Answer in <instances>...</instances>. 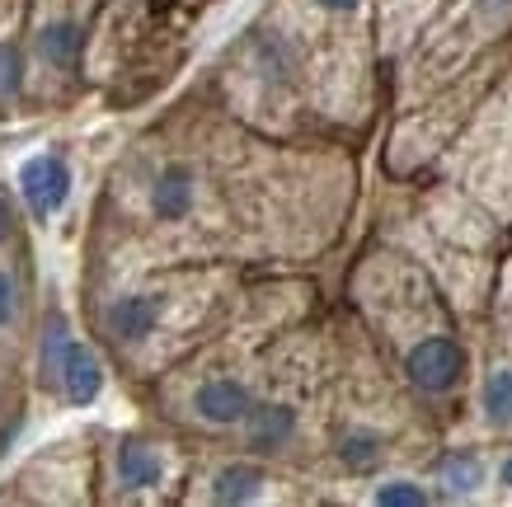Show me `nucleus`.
<instances>
[{"label": "nucleus", "mask_w": 512, "mask_h": 507, "mask_svg": "<svg viewBox=\"0 0 512 507\" xmlns=\"http://www.w3.org/2000/svg\"><path fill=\"white\" fill-rule=\"evenodd\" d=\"M433 498V493L423 489V484H414V479H386V484H376V503L386 507H423Z\"/></svg>", "instance_id": "nucleus-17"}, {"label": "nucleus", "mask_w": 512, "mask_h": 507, "mask_svg": "<svg viewBox=\"0 0 512 507\" xmlns=\"http://www.w3.org/2000/svg\"><path fill=\"white\" fill-rule=\"evenodd\" d=\"M71 324H66V315L57 306H47L43 315V338H38V381H43V390H57V371H62V357L66 348H71Z\"/></svg>", "instance_id": "nucleus-10"}, {"label": "nucleus", "mask_w": 512, "mask_h": 507, "mask_svg": "<svg viewBox=\"0 0 512 507\" xmlns=\"http://www.w3.org/2000/svg\"><path fill=\"white\" fill-rule=\"evenodd\" d=\"M498 479H503V484H508V489H512V456H508V461H503V465H498Z\"/></svg>", "instance_id": "nucleus-20"}, {"label": "nucleus", "mask_w": 512, "mask_h": 507, "mask_svg": "<svg viewBox=\"0 0 512 507\" xmlns=\"http://www.w3.org/2000/svg\"><path fill=\"white\" fill-rule=\"evenodd\" d=\"M437 479H442V489L451 493V498H466V493H475L484 484V461L475 456V451H447L442 461H437Z\"/></svg>", "instance_id": "nucleus-12"}, {"label": "nucleus", "mask_w": 512, "mask_h": 507, "mask_svg": "<svg viewBox=\"0 0 512 507\" xmlns=\"http://www.w3.org/2000/svg\"><path fill=\"white\" fill-rule=\"evenodd\" d=\"M109 465H113V484L123 493H151L165 479V451L151 437H118Z\"/></svg>", "instance_id": "nucleus-4"}, {"label": "nucleus", "mask_w": 512, "mask_h": 507, "mask_svg": "<svg viewBox=\"0 0 512 507\" xmlns=\"http://www.w3.org/2000/svg\"><path fill=\"white\" fill-rule=\"evenodd\" d=\"M57 395H62L71 409H90L99 395H104V362L90 343L71 338V348L62 357V371H57Z\"/></svg>", "instance_id": "nucleus-7"}, {"label": "nucleus", "mask_w": 512, "mask_h": 507, "mask_svg": "<svg viewBox=\"0 0 512 507\" xmlns=\"http://www.w3.org/2000/svg\"><path fill=\"white\" fill-rule=\"evenodd\" d=\"M320 10H329V15H348V10H357L362 0H315Z\"/></svg>", "instance_id": "nucleus-19"}, {"label": "nucleus", "mask_w": 512, "mask_h": 507, "mask_svg": "<svg viewBox=\"0 0 512 507\" xmlns=\"http://www.w3.org/2000/svg\"><path fill=\"white\" fill-rule=\"evenodd\" d=\"M264 489V470L259 465H221L217 479H212V503H249V498H259Z\"/></svg>", "instance_id": "nucleus-13"}, {"label": "nucleus", "mask_w": 512, "mask_h": 507, "mask_svg": "<svg viewBox=\"0 0 512 507\" xmlns=\"http://www.w3.org/2000/svg\"><path fill=\"white\" fill-rule=\"evenodd\" d=\"M480 404H484V418H489L494 428H512V367H498L484 376Z\"/></svg>", "instance_id": "nucleus-15"}, {"label": "nucleus", "mask_w": 512, "mask_h": 507, "mask_svg": "<svg viewBox=\"0 0 512 507\" xmlns=\"http://www.w3.org/2000/svg\"><path fill=\"white\" fill-rule=\"evenodd\" d=\"M29 310V282L15 259H0V334H19Z\"/></svg>", "instance_id": "nucleus-11"}, {"label": "nucleus", "mask_w": 512, "mask_h": 507, "mask_svg": "<svg viewBox=\"0 0 512 507\" xmlns=\"http://www.w3.org/2000/svg\"><path fill=\"white\" fill-rule=\"evenodd\" d=\"M249 409H254V395H249L245 381H235V376H212V381H202L193 390V414L202 423H217V428H235V423H245Z\"/></svg>", "instance_id": "nucleus-8"}, {"label": "nucleus", "mask_w": 512, "mask_h": 507, "mask_svg": "<svg viewBox=\"0 0 512 507\" xmlns=\"http://www.w3.org/2000/svg\"><path fill=\"white\" fill-rule=\"evenodd\" d=\"M404 371H409V381L419 385L423 395H447L466 376V348L447 334H428L409 348Z\"/></svg>", "instance_id": "nucleus-3"}, {"label": "nucleus", "mask_w": 512, "mask_h": 507, "mask_svg": "<svg viewBox=\"0 0 512 507\" xmlns=\"http://www.w3.org/2000/svg\"><path fill=\"white\" fill-rule=\"evenodd\" d=\"M165 320V296L160 292H123L99 306V334L118 348H137Z\"/></svg>", "instance_id": "nucleus-2"}, {"label": "nucleus", "mask_w": 512, "mask_h": 507, "mask_svg": "<svg viewBox=\"0 0 512 507\" xmlns=\"http://www.w3.org/2000/svg\"><path fill=\"white\" fill-rule=\"evenodd\" d=\"M24 85V47H19L15 33L0 38V104H10Z\"/></svg>", "instance_id": "nucleus-16"}, {"label": "nucleus", "mask_w": 512, "mask_h": 507, "mask_svg": "<svg viewBox=\"0 0 512 507\" xmlns=\"http://www.w3.org/2000/svg\"><path fill=\"white\" fill-rule=\"evenodd\" d=\"M193 202H198V174H193V165L170 160V165H160L156 174H151L146 207H151V216H156V221H165V226L184 221V216L193 212Z\"/></svg>", "instance_id": "nucleus-6"}, {"label": "nucleus", "mask_w": 512, "mask_h": 507, "mask_svg": "<svg viewBox=\"0 0 512 507\" xmlns=\"http://www.w3.org/2000/svg\"><path fill=\"white\" fill-rule=\"evenodd\" d=\"M80 52H85V33H80V19L71 10H52L43 15V24L33 29V57L57 71V76H71L80 66Z\"/></svg>", "instance_id": "nucleus-5"}, {"label": "nucleus", "mask_w": 512, "mask_h": 507, "mask_svg": "<svg viewBox=\"0 0 512 507\" xmlns=\"http://www.w3.org/2000/svg\"><path fill=\"white\" fill-rule=\"evenodd\" d=\"M245 428V442L249 451H259V456H273V451H282V446L296 442V409L292 404H273V400H254V409H249V418L240 423Z\"/></svg>", "instance_id": "nucleus-9"}, {"label": "nucleus", "mask_w": 512, "mask_h": 507, "mask_svg": "<svg viewBox=\"0 0 512 507\" xmlns=\"http://www.w3.org/2000/svg\"><path fill=\"white\" fill-rule=\"evenodd\" d=\"M71 184H76V174H71L62 151H38L19 165V198H24V207H29V216L38 226L66 207Z\"/></svg>", "instance_id": "nucleus-1"}, {"label": "nucleus", "mask_w": 512, "mask_h": 507, "mask_svg": "<svg viewBox=\"0 0 512 507\" xmlns=\"http://www.w3.org/2000/svg\"><path fill=\"white\" fill-rule=\"evenodd\" d=\"M386 456V442H381V432L372 428H348L339 437V461L343 470H353V475H372L376 465Z\"/></svg>", "instance_id": "nucleus-14"}, {"label": "nucleus", "mask_w": 512, "mask_h": 507, "mask_svg": "<svg viewBox=\"0 0 512 507\" xmlns=\"http://www.w3.org/2000/svg\"><path fill=\"white\" fill-rule=\"evenodd\" d=\"M15 240H19V207L0 193V254L15 245Z\"/></svg>", "instance_id": "nucleus-18"}]
</instances>
